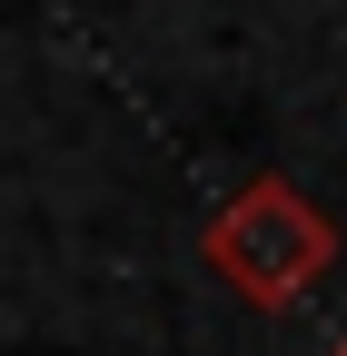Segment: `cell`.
Instances as JSON below:
<instances>
[{
  "label": "cell",
  "instance_id": "2",
  "mask_svg": "<svg viewBox=\"0 0 347 356\" xmlns=\"http://www.w3.org/2000/svg\"><path fill=\"white\" fill-rule=\"evenodd\" d=\"M327 356H347V337H337V346H327Z\"/></svg>",
  "mask_w": 347,
  "mask_h": 356
},
{
  "label": "cell",
  "instance_id": "1",
  "mask_svg": "<svg viewBox=\"0 0 347 356\" xmlns=\"http://www.w3.org/2000/svg\"><path fill=\"white\" fill-rule=\"evenodd\" d=\"M327 257H337V228H327V208L298 188V178H248V188L208 218V267H219L248 307L308 297L327 277Z\"/></svg>",
  "mask_w": 347,
  "mask_h": 356
}]
</instances>
